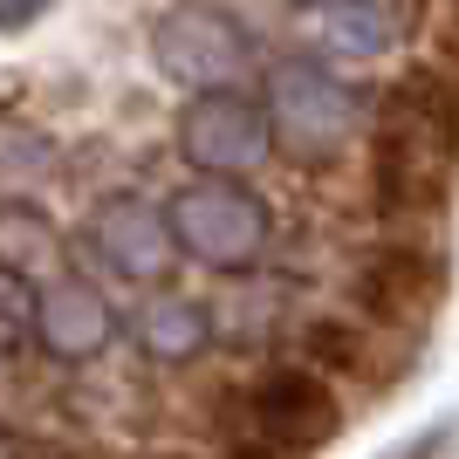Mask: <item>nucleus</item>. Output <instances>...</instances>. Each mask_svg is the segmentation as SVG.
<instances>
[{
    "label": "nucleus",
    "mask_w": 459,
    "mask_h": 459,
    "mask_svg": "<svg viewBox=\"0 0 459 459\" xmlns=\"http://www.w3.org/2000/svg\"><path fill=\"white\" fill-rule=\"evenodd\" d=\"M261 110H268L274 152L295 158V165H336L357 144V131H364V96L350 90L329 62H308V56L268 62Z\"/></svg>",
    "instance_id": "nucleus-1"
},
{
    "label": "nucleus",
    "mask_w": 459,
    "mask_h": 459,
    "mask_svg": "<svg viewBox=\"0 0 459 459\" xmlns=\"http://www.w3.org/2000/svg\"><path fill=\"white\" fill-rule=\"evenodd\" d=\"M165 220H172L178 261H199L212 274H247L268 261L274 247V206L247 178H212L199 172L192 186H178L165 199Z\"/></svg>",
    "instance_id": "nucleus-2"
},
{
    "label": "nucleus",
    "mask_w": 459,
    "mask_h": 459,
    "mask_svg": "<svg viewBox=\"0 0 459 459\" xmlns=\"http://www.w3.org/2000/svg\"><path fill=\"white\" fill-rule=\"evenodd\" d=\"M152 62L178 90H233L254 69V35L212 0H178L152 21Z\"/></svg>",
    "instance_id": "nucleus-3"
},
{
    "label": "nucleus",
    "mask_w": 459,
    "mask_h": 459,
    "mask_svg": "<svg viewBox=\"0 0 459 459\" xmlns=\"http://www.w3.org/2000/svg\"><path fill=\"white\" fill-rule=\"evenodd\" d=\"M178 152H186L192 172L247 178V172H261L268 152H274L268 110L240 90H192V103L178 110Z\"/></svg>",
    "instance_id": "nucleus-4"
},
{
    "label": "nucleus",
    "mask_w": 459,
    "mask_h": 459,
    "mask_svg": "<svg viewBox=\"0 0 459 459\" xmlns=\"http://www.w3.org/2000/svg\"><path fill=\"white\" fill-rule=\"evenodd\" d=\"M432 158H439V144H432V124H425V110H419V90L404 76V82L384 90L377 124H370V192H377L384 220H398V212L419 206V178H425Z\"/></svg>",
    "instance_id": "nucleus-5"
},
{
    "label": "nucleus",
    "mask_w": 459,
    "mask_h": 459,
    "mask_svg": "<svg viewBox=\"0 0 459 459\" xmlns=\"http://www.w3.org/2000/svg\"><path fill=\"white\" fill-rule=\"evenodd\" d=\"M90 247H96V261L110 274H124V281H137V288L172 281V268H178L172 220H165V206L144 199V192H110V199H96L90 206Z\"/></svg>",
    "instance_id": "nucleus-6"
},
{
    "label": "nucleus",
    "mask_w": 459,
    "mask_h": 459,
    "mask_svg": "<svg viewBox=\"0 0 459 459\" xmlns=\"http://www.w3.org/2000/svg\"><path fill=\"white\" fill-rule=\"evenodd\" d=\"M247 419L261 439L295 446V453H323L343 432V398L329 391V377L316 364H281L247 391Z\"/></svg>",
    "instance_id": "nucleus-7"
},
{
    "label": "nucleus",
    "mask_w": 459,
    "mask_h": 459,
    "mask_svg": "<svg viewBox=\"0 0 459 459\" xmlns=\"http://www.w3.org/2000/svg\"><path fill=\"white\" fill-rule=\"evenodd\" d=\"M110 336H117V308L103 302V288L76 281V274H56L48 288H35V343L56 364H90L110 350Z\"/></svg>",
    "instance_id": "nucleus-8"
},
{
    "label": "nucleus",
    "mask_w": 459,
    "mask_h": 459,
    "mask_svg": "<svg viewBox=\"0 0 459 459\" xmlns=\"http://www.w3.org/2000/svg\"><path fill=\"white\" fill-rule=\"evenodd\" d=\"M439 302V261L419 247H377L357 268V308L377 323H419Z\"/></svg>",
    "instance_id": "nucleus-9"
},
{
    "label": "nucleus",
    "mask_w": 459,
    "mask_h": 459,
    "mask_svg": "<svg viewBox=\"0 0 459 459\" xmlns=\"http://www.w3.org/2000/svg\"><path fill=\"white\" fill-rule=\"evenodd\" d=\"M131 336L152 364H192V357L212 343V316L199 302H186V295H152V302L137 308Z\"/></svg>",
    "instance_id": "nucleus-10"
},
{
    "label": "nucleus",
    "mask_w": 459,
    "mask_h": 459,
    "mask_svg": "<svg viewBox=\"0 0 459 459\" xmlns=\"http://www.w3.org/2000/svg\"><path fill=\"white\" fill-rule=\"evenodd\" d=\"M398 35H404V21L391 14L384 0H343V7L323 14V41L336 56H357V62H377Z\"/></svg>",
    "instance_id": "nucleus-11"
},
{
    "label": "nucleus",
    "mask_w": 459,
    "mask_h": 459,
    "mask_svg": "<svg viewBox=\"0 0 459 459\" xmlns=\"http://www.w3.org/2000/svg\"><path fill=\"white\" fill-rule=\"evenodd\" d=\"M411 90H419V110H425V124H432L439 158L453 165L459 158V76H446V69H411Z\"/></svg>",
    "instance_id": "nucleus-12"
},
{
    "label": "nucleus",
    "mask_w": 459,
    "mask_h": 459,
    "mask_svg": "<svg viewBox=\"0 0 459 459\" xmlns=\"http://www.w3.org/2000/svg\"><path fill=\"white\" fill-rule=\"evenodd\" d=\"M302 364H316L323 377H357L364 370V343H357V329L323 316V323L302 329Z\"/></svg>",
    "instance_id": "nucleus-13"
},
{
    "label": "nucleus",
    "mask_w": 459,
    "mask_h": 459,
    "mask_svg": "<svg viewBox=\"0 0 459 459\" xmlns=\"http://www.w3.org/2000/svg\"><path fill=\"white\" fill-rule=\"evenodd\" d=\"M28 336H35V288L21 268L0 261V350H21Z\"/></svg>",
    "instance_id": "nucleus-14"
},
{
    "label": "nucleus",
    "mask_w": 459,
    "mask_h": 459,
    "mask_svg": "<svg viewBox=\"0 0 459 459\" xmlns=\"http://www.w3.org/2000/svg\"><path fill=\"white\" fill-rule=\"evenodd\" d=\"M227 459H302V453H295V446H274V439H261V432H254V439H247V446H233Z\"/></svg>",
    "instance_id": "nucleus-15"
},
{
    "label": "nucleus",
    "mask_w": 459,
    "mask_h": 459,
    "mask_svg": "<svg viewBox=\"0 0 459 459\" xmlns=\"http://www.w3.org/2000/svg\"><path fill=\"white\" fill-rule=\"evenodd\" d=\"M35 7H41V0H0V28H7V21H28Z\"/></svg>",
    "instance_id": "nucleus-16"
},
{
    "label": "nucleus",
    "mask_w": 459,
    "mask_h": 459,
    "mask_svg": "<svg viewBox=\"0 0 459 459\" xmlns=\"http://www.w3.org/2000/svg\"><path fill=\"white\" fill-rule=\"evenodd\" d=\"M295 7H316V14H329V7H343V0H295Z\"/></svg>",
    "instance_id": "nucleus-17"
},
{
    "label": "nucleus",
    "mask_w": 459,
    "mask_h": 459,
    "mask_svg": "<svg viewBox=\"0 0 459 459\" xmlns=\"http://www.w3.org/2000/svg\"><path fill=\"white\" fill-rule=\"evenodd\" d=\"M152 459H186V453H152Z\"/></svg>",
    "instance_id": "nucleus-18"
},
{
    "label": "nucleus",
    "mask_w": 459,
    "mask_h": 459,
    "mask_svg": "<svg viewBox=\"0 0 459 459\" xmlns=\"http://www.w3.org/2000/svg\"><path fill=\"white\" fill-rule=\"evenodd\" d=\"M453 14H459V0H453Z\"/></svg>",
    "instance_id": "nucleus-19"
}]
</instances>
